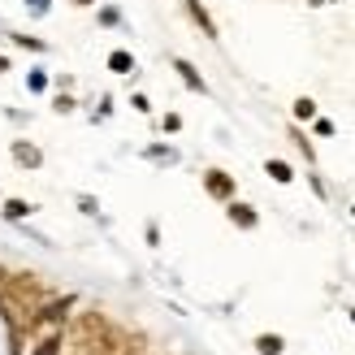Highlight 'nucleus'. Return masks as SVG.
<instances>
[{"label":"nucleus","instance_id":"obj_3","mask_svg":"<svg viewBox=\"0 0 355 355\" xmlns=\"http://www.w3.org/2000/svg\"><path fill=\"white\" fill-rule=\"evenodd\" d=\"M225 217L234 221L239 230H256V225H260V212H256L252 204H239V200H230V204H225Z\"/></svg>","mask_w":355,"mask_h":355},{"label":"nucleus","instance_id":"obj_6","mask_svg":"<svg viewBox=\"0 0 355 355\" xmlns=\"http://www.w3.org/2000/svg\"><path fill=\"white\" fill-rule=\"evenodd\" d=\"M109 69H113V74H130V69H135V57H130V52H109Z\"/></svg>","mask_w":355,"mask_h":355},{"label":"nucleus","instance_id":"obj_12","mask_svg":"<svg viewBox=\"0 0 355 355\" xmlns=\"http://www.w3.org/2000/svg\"><path fill=\"white\" fill-rule=\"evenodd\" d=\"M13 40L22 44V48H31V52H44V44H40V40H31V35H13Z\"/></svg>","mask_w":355,"mask_h":355},{"label":"nucleus","instance_id":"obj_20","mask_svg":"<svg viewBox=\"0 0 355 355\" xmlns=\"http://www.w3.org/2000/svg\"><path fill=\"white\" fill-rule=\"evenodd\" d=\"M351 321H355V308H351Z\"/></svg>","mask_w":355,"mask_h":355},{"label":"nucleus","instance_id":"obj_16","mask_svg":"<svg viewBox=\"0 0 355 355\" xmlns=\"http://www.w3.org/2000/svg\"><path fill=\"white\" fill-rule=\"evenodd\" d=\"M31 9H35V13H44V9H48V0H31Z\"/></svg>","mask_w":355,"mask_h":355},{"label":"nucleus","instance_id":"obj_1","mask_svg":"<svg viewBox=\"0 0 355 355\" xmlns=\"http://www.w3.org/2000/svg\"><path fill=\"white\" fill-rule=\"evenodd\" d=\"M69 347H78V355H121L126 334H121L100 308H87L69 321Z\"/></svg>","mask_w":355,"mask_h":355},{"label":"nucleus","instance_id":"obj_9","mask_svg":"<svg viewBox=\"0 0 355 355\" xmlns=\"http://www.w3.org/2000/svg\"><path fill=\"white\" fill-rule=\"evenodd\" d=\"M264 173H269L273 182H291V178H295V169L286 161H269V165H264Z\"/></svg>","mask_w":355,"mask_h":355},{"label":"nucleus","instance_id":"obj_14","mask_svg":"<svg viewBox=\"0 0 355 355\" xmlns=\"http://www.w3.org/2000/svg\"><path fill=\"white\" fill-rule=\"evenodd\" d=\"M52 104H57V113H69V109H74V100H69V96H57Z\"/></svg>","mask_w":355,"mask_h":355},{"label":"nucleus","instance_id":"obj_18","mask_svg":"<svg viewBox=\"0 0 355 355\" xmlns=\"http://www.w3.org/2000/svg\"><path fill=\"white\" fill-rule=\"evenodd\" d=\"M5 69H9V61H5V57H0V74H5Z\"/></svg>","mask_w":355,"mask_h":355},{"label":"nucleus","instance_id":"obj_13","mask_svg":"<svg viewBox=\"0 0 355 355\" xmlns=\"http://www.w3.org/2000/svg\"><path fill=\"white\" fill-rule=\"evenodd\" d=\"M291 139H295V144H299V152H304V156H308V161H312V144H308V139H304V135H299V130H295Z\"/></svg>","mask_w":355,"mask_h":355},{"label":"nucleus","instance_id":"obj_11","mask_svg":"<svg viewBox=\"0 0 355 355\" xmlns=\"http://www.w3.org/2000/svg\"><path fill=\"white\" fill-rule=\"evenodd\" d=\"M26 212H31L26 200H9V204H5V217H26Z\"/></svg>","mask_w":355,"mask_h":355},{"label":"nucleus","instance_id":"obj_17","mask_svg":"<svg viewBox=\"0 0 355 355\" xmlns=\"http://www.w3.org/2000/svg\"><path fill=\"white\" fill-rule=\"evenodd\" d=\"M61 355H78V347H69V343H65V351H61Z\"/></svg>","mask_w":355,"mask_h":355},{"label":"nucleus","instance_id":"obj_15","mask_svg":"<svg viewBox=\"0 0 355 355\" xmlns=\"http://www.w3.org/2000/svg\"><path fill=\"white\" fill-rule=\"evenodd\" d=\"M165 130H169V135H173V130H182V117L169 113V117H165Z\"/></svg>","mask_w":355,"mask_h":355},{"label":"nucleus","instance_id":"obj_19","mask_svg":"<svg viewBox=\"0 0 355 355\" xmlns=\"http://www.w3.org/2000/svg\"><path fill=\"white\" fill-rule=\"evenodd\" d=\"M74 5H96V0H74Z\"/></svg>","mask_w":355,"mask_h":355},{"label":"nucleus","instance_id":"obj_7","mask_svg":"<svg viewBox=\"0 0 355 355\" xmlns=\"http://www.w3.org/2000/svg\"><path fill=\"white\" fill-rule=\"evenodd\" d=\"M282 347H286V343H282L277 334H260V338H256V351L260 355H282Z\"/></svg>","mask_w":355,"mask_h":355},{"label":"nucleus","instance_id":"obj_4","mask_svg":"<svg viewBox=\"0 0 355 355\" xmlns=\"http://www.w3.org/2000/svg\"><path fill=\"white\" fill-rule=\"evenodd\" d=\"M187 13H191V22L200 26L208 40H217V22H212V13L204 9V0H187Z\"/></svg>","mask_w":355,"mask_h":355},{"label":"nucleus","instance_id":"obj_8","mask_svg":"<svg viewBox=\"0 0 355 355\" xmlns=\"http://www.w3.org/2000/svg\"><path fill=\"white\" fill-rule=\"evenodd\" d=\"M13 156H17L22 165H31V169L44 161V156H40V148H31V144H13Z\"/></svg>","mask_w":355,"mask_h":355},{"label":"nucleus","instance_id":"obj_2","mask_svg":"<svg viewBox=\"0 0 355 355\" xmlns=\"http://www.w3.org/2000/svg\"><path fill=\"white\" fill-rule=\"evenodd\" d=\"M204 191L212 195V200L230 204V200H234V178H230L225 169H208V173H204Z\"/></svg>","mask_w":355,"mask_h":355},{"label":"nucleus","instance_id":"obj_5","mask_svg":"<svg viewBox=\"0 0 355 355\" xmlns=\"http://www.w3.org/2000/svg\"><path fill=\"white\" fill-rule=\"evenodd\" d=\"M173 69H178V78H182V83L191 87V92H208V87H204V78H200V69H195L187 57H178V61H173Z\"/></svg>","mask_w":355,"mask_h":355},{"label":"nucleus","instance_id":"obj_10","mask_svg":"<svg viewBox=\"0 0 355 355\" xmlns=\"http://www.w3.org/2000/svg\"><path fill=\"white\" fill-rule=\"evenodd\" d=\"M295 117H299V121L316 117V100H308V96H304V100H295Z\"/></svg>","mask_w":355,"mask_h":355}]
</instances>
